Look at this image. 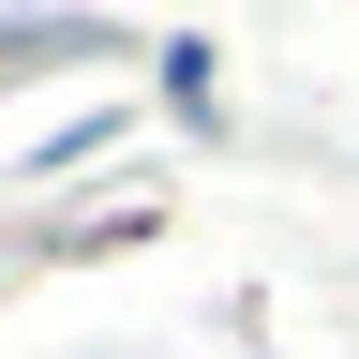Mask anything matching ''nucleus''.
I'll list each match as a JSON object with an SVG mask.
<instances>
[]
</instances>
